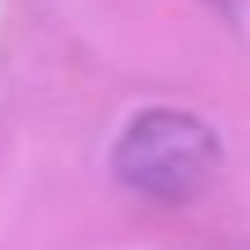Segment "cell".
<instances>
[{
	"instance_id": "6da1fadb",
	"label": "cell",
	"mask_w": 250,
	"mask_h": 250,
	"mask_svg": "<svg viewBox=\"0 0 250 250\" xmlns=\"http://www.w3.org/2000/svg\"><path fill=\"white\" fill-rule=\"evenodd\" d=\"M218 167H223V144L213 125L181 107L139 111L111 148L116 181L153 204H190L208 190Z\"/></svg>"
}]
</instances>
